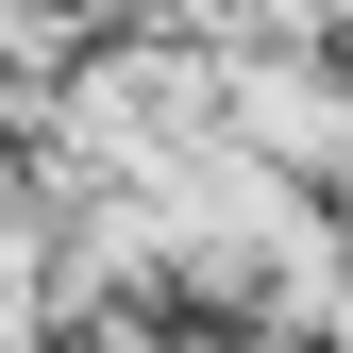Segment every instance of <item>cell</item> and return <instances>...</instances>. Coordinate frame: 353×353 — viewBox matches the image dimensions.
Here are the masks:
<instances>
[{
    "label": "cell",
    "mask_w": 353,
    "mask_h": 353,
    "mask_svg": "<svg viewBox=\"0 0 353 353\" xmlns=\"http://www.w3.org/2000/svg\"><path fill=\"white\" fill-rule=\"evenodd\" d=\"M320 17H336V34H353V0H320Z\"/></svg>",
    "instance_id": "cell-1"
}]
</instances>
